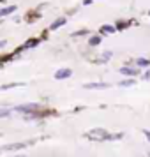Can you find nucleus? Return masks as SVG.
<instances>
[{
	"instance_id": "f257e3e1",
	"label": "nucleus",
	"mask_w": 150,
	"mask_h": 157,
	"mask_svg": "<svg viewBox=\"0 0 150 157\" xmlns=\"http://www.w3.org/2000/svg\"><path fill=\"white\" fill-rule=\"evenodd\" d=\"M27 145L25 143H13V145H6V147H2L0 152H13V150H20V148H25Z\"/></svg>"
},
{
	"instance_id": "f03ea898",
	"label": "nucleus",
	"mask_w": 150,
	"mask_h": 157,
	"mask_svg": "<svg viewBox=\"0 0 150 157\" xmlns=\"http://www.w3.org/2000/svg\"><path fill=\"white\" fill-rule=\"evenodd\" d=\"M71 74H72L71 69H60V71L55 72V78H57V79H64V78H69Z\"/></svg>"
},
{
	"instance_id": "7ed1b4c3",
	"label": "nucleus",
	"mask_w": 150,
	"mask_h": 157,
	"mask_svg": "<svg viewBox=\"0 0 150 157\" xmlns=\"http://www.w3.org/2000/svg\"><path fill=\"white\" fill-rule=\"evenodd\" d=\"M122 74H127V76H136L138 72H140V69H129V67H124V69H120Z\"/></svg>"
},
{
	"instance_id": "20e7f679",
	"label": "nucleus",
	"mask_w": 150,
	"mask_h": 157,
	"mask_svg": "<svg viewBox=\"0 0 150 157\" xmlns=\"http://www.w3.org/2000/svg\"><path fill=\"white\" fill-rule=\"evenodd\" d=\"M108 83H87L85 88H106Z\"/></svg>"
},
{
	"instance_id": "39448f33",
	"label": "nucleus",
	"mask_w": 150,
	"mask_h": 157,
	"mask_svg": "<svg viewBox=\"0 0 150 157\" xmlns=\"http://www.w3.org/2000/svg\"><path fill=\"white\" fill-rule=\"evenodd\" d=\"M136 65H138V67H147V65H150V60H145V58H138V60H136Z\"/></svg>"
},
{
	"instance_id": "423d86ee",
	"label": "nucleus",
	"mask_w": 150,
	"mask_h": 157,
	"mask_svg": "<svg viewBox=\"0 0 150 157\" xmlns=\"http://www.w3.org/2000/svg\"><path fill=\"white\" fill-rule=\"evenodd\" d=\"M64 23H65V20H64V18H62V20H58V21H55L53 25H51V30L58 29V27H60V25H64Z\"/></svg>"
},
{
	"instance_id": "0eeeda50",
	"label": "nucleus",
	"mask_w": 150,
	"mask_h": 157,
	"mask_svg": "<svg viewBox=\"0 0 150 157\" xmlns=\"http://www.w3.org/2000/svg\"><path fill=\"white\" fill-rule=\"evenodd\" d=\"M11 115V109H0V118L2 117H9Z\"/></svg>"
},
{
	"instance_id": "6e6552de",
	"label": "nucleus",
	"mask_w": 150,
	"mask_h": 157,
	"mask_svg": "<svg viewBox=\"0 0 150 157\" xmlns=\"http://www.w3.org/2000/svg\"><path fill=\"white\" fill-rule=\"evenodd\" d=\"M101 32H115V29H113V27H108V25H106V27H102V29H101Z\"/></svg>"
},
{
	"instance_id": "1a4fd4ad",
	"label": "nucleus",
	"mask_w": 150,
	"mask_h": 157,
	"mask_svg": "<svg viewBox=\"0 0 150 157\" xmlns=\"http://www.w3.org/2000/svg\"><path fill=\"white\" fill-rule=\"evenodd\" d=\"M122 85L124 86H131V85H134V81H133V79H125V81H122Z\"/></svg>"
},
{
	"instance_id": "9d476101",
	"label": "nucleus",
	"mask_w": 150,
	"mask_h": 157,
	"mask_svg": "<svg viewBox=\"0 0 150 157\" xmlns=\"http://www.w3.org/2000/svg\"><path fill=\"white\" fill-rule=\"evenodd\" d=\"M16 7H9V9H4V11H0V14H7V13H13Z\"/></svg>"
},
{
	"instance_id": "9b49d317",
	"label": "nucleus",
	"mask_w": 150,
	"mask_h": 157,
	"mask_svg": "<svg viewBox=\"0 0 150 157\" xmlns=\"http://www.w3.org/2000/svg\"><path fill=\"white\" fill-rule=\"evenodd\" d=\"M99 43V37H94V39H90V44H97Z\"/></svg>"
},
{
	"instance_id": "f8f14e48",
	"label": "nucleus",
	"mask_w": 150,
	"mask_h": 157,
	"mask_svg": "<svg viewBox=\"0 0 150 157\" xmlns=\"http://www.w3.org/2000/svg\"><path fill=\"white\" fill-rule=\"evenodd\" d=\"M143 134L147 136V140H148V141H150V131H147V129H145V131H143Z\"/></svg>"
},
{
	"instance_id": "ddd939ff",
	"label": "nucleus",
	"mask_w": 150,
	"mask_h": 157,
	"mask_svg": "<svg viewBox=\"0 0 150 157\" xmlns=\"http://www.w3.org/2000/svg\"><path fill=\"white\" fill-rule=\"evenodd\" d=\"M16 157H25V155H16Z\"/></svg>"
}]
</instances>
